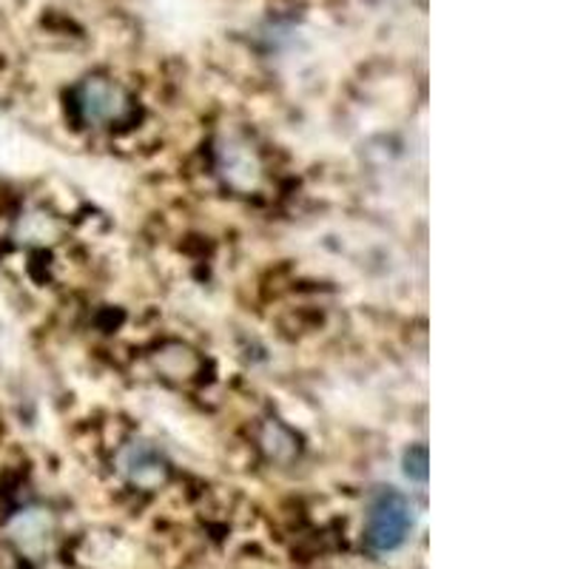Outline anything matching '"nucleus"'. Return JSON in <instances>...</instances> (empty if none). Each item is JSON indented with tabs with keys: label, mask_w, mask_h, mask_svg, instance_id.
Listing matches in <instances>:
<instances>
[{
	"label": "nucleus",
	"mask_w": 569,
	"mask_h": 569,
	"mask_svg": "<svg viewBox=\"0 0 569 569\" xmlns=\"http://www.w3.org/2000/svg\"><path fill=\"white\" fill-rule=\"evenodd\" d=\"M413 530V510L399 490H379L368 507L365 541L373 552H393Z\"/></svg>",
	"instance_id": "nucleus-1"
},
{
	"label": "nucleus",
	"mask_w": 569,
	"mask_h": 569,
	"mask_svg": "<svg viewBox=\"0 0 569 569\" xmlns=\"http://www.w3.org/2000/svg\"><path fill=\"white\" fill-rule=\"evenodd\" d=\"M120 472L134 487H142V490H154L157 485L166 481V459L157 453L154 447L146 445V441H134L120 453Z\"/></svg>",
	"instance_id": "nucleus-3"
},
{
	"label": "nucleus",
	"mask_w": 569,
	"mask_h": 569,
	"mask_svg": "<svg viewBox=\"0 0 569 569\" xmlns=\"http://www.w3.org/2000/svg\"><path fill=\"white\" fill-rule=\"evenodd\" d=\"M222 171H226L228 182L237 188H251L259 180V162L253 151L242 142H228L226 149L220 151Z\"/></svg>",
	"instance_id": "nucleus-4"
},
{
	"label": "nucleus",
	"mask_w": 569,
	"mask_h": 569,
	"mask_svg": "<svg viewBox=\"0 0 569 569\" xmlns=\"http://www.w3.org/2000/svg\"><path fill=\"white\" fill-rule=\"evenodd\" d=\"M405 470H408L410 479H416V481L427 479V450L425 447H413V450L405 456Z\"/></svg>",
	"instance_id": "nucleus-5"
},
{
	"label": "nucleus",
	"mask_w": 569,
	"mask_h": 569,
	"mask_svg": "<svg viewBox=\"0 0 569 569\" xmlns=\"http://www.w3.org/2000/svg\"><path fill=\"white\" fill-rule=\"evenodd\" d=\"M71 100H74V111H78V117L86 126L114 123L129 109L126 91L109 78L80 80Z\"/></svg>",
	"instance_id": "nucleus-2"
}]
</instances>
